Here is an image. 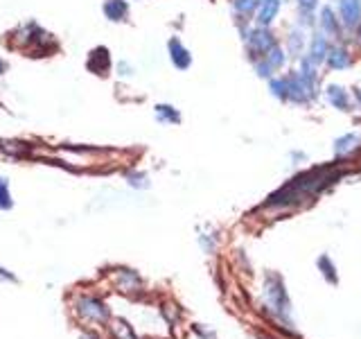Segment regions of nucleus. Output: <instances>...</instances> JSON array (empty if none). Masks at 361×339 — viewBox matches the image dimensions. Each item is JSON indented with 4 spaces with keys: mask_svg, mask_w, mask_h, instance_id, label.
<instances>
[{
    "mask_svg": "<svg viewBox=\"0 0 361 339\" xmlns=\"http://www.w3.org/2000/svg\"><path fill=\"white\" fill-rule=\"evenodd\" d=\"M257 5H259V0H233V7L237 14H242V16H251L257 11Z\"/></svg>",
    "mask_w": 361,
    "mask_h": 339,
    "instance_id": "22",
    "label": "nucleus"
},
{
    "mask_svg": "<svg viewBox=\"0 0 361 339\" xmlns=\"http://www.w3.org/2000/svg\"><path fill=\"white\" fill-rule=\"evenodd\" d=\"M327 52H330V45H327V39L323 37V34H316V37L312 39V43H310V54H307V59H310L314 66H319V64L325 61Z\"/></svg>",
    "mask_w": 361,
    "mask_h": 339,
    "instance_id": "14",
    "label": "nucleus"
},
{
    "mask_svg": "<svg viewBox=\"0 0 361 339\" xmlns=\"http://www.w3.org/2000/svg\"><path fill=\"white\" fill-rule=\"evenodd\" d=\"M357 145H359V136L345 133V136H341V138L334 143V152H336V156H348L350 152L357 150Z\"/></svg>",
    "mask_w": 361,
    "mask_h": 339,
    "instance_id": "18",
    "label": "nucleus"
},
{
    "mask_svg": "<svg viewBox=\"0 0 361 339\" xmlns=\"http://www.w3.org/2000/svg\"><path fill=\"white\" fill-rule=\"evenodd\" d=\"M278 11H280V0H259V5H257V25L259 28H269L271 23L276 20L278 16Z\"/></svg>",
    "mask_w": 361,
    "mask_h": 339,
    "instance_id": "11",
    "label": "nucleus"
},
{
    "mask_svg": "<svg viewBox=\"0 0 361 339\" xmlns=\"http://www.w3.org/2000/svg\"><path fill=\"white\" fill-rule=\"evenodd\" d=\"M316 265H319V271L325 276V280L330 282V285H336V282H338V274H336V267L332 265L330 256H321Z\"/></svg>",
    "mask_w": 361,
    "mask_h": 339,
    "instance_id": "19",
    "label": "nucleus"
},
{
    "mask_svg": "<svg viewBox=\"0 0 361 339\" xmlns=\"http://www.w3.org/2000/svg\"><path fill=\"white\" fill-rule=\"evenodd\" d=\"M325 95H327V102L338 109V111H348L350 109V95H348V90L343 86H336V84H330L325 90Z\"/></svg>",
    "mask_w": 361,
    "mask_h": 339,
    "instance_id": "15",
    "label": "nucleus"
},
{
    "mask_svg": "<svg viewBox=\"0 0 361 339\" xmlns=\"http://www.w3.org/2000/svg\"><path fill=\"white\" fill-rule=\"evenodd\" d=\"M289 84V100L296 102V105H310L316 95V82L307 79L300 73H293L291 77H287Z\"/></svg>",
    "mask_w": 361,
    "mask_h": 339,
    "instance_id": "5",
    "label": "nucleus"
},
{
    "mask_svg": "<svg viewBox=\"0 0 361 339\" xmlns=\"http://www.w3.org/2000/svg\"><path fill=\"white\" fill-rule=\"evenodd\" d=\"M102 11H104V16L109 20L122 23V20H127V16H129V3H127V0H104Z\"/></svg>",
    "mask_w": 361,
    "mask_h": 339,
    "instance_id": "12",
    "label": "nucleus"
},
{
    "mask_svg": "<svg viewBox=\"0 0 361 339\" xmlns=\"http://www.w3.org/2000/svg\"><path fill=\"white\" fill-rule=\"evenodd\" d=\"M257 339H271V337H267V335H259Z\"/></svg>",
    "mask_w": 361,
    "mask_h": 339,
    "instance_id": "31",
    "label": "nucleus"
},
{
    "mask_svg": "<svg viewBox=\"0 0 361 339\" xmlns=\"http://www.w3.org/2000/svg\"><path fill=\"white\" fill-rule=\"evenodd\" d=\"M106 328L111 333V339H140L135 328L127 319H120V316H113Z\"/></svg>",
    "mask_w": 361,
    "mask_h": 339,
    "instance_id": "13",
    "label": "nucleus"
},
{
    "mask_svg": "<svg viewBox=\"0 0 361 339\" xmlns=\"http://www.w3.org/2000/svg\"><path fill=\"white\" fill-rule=\"evenodd\" d=\"M338 177H341V172H334L332 167H321V170L302 172L300 177L291 179L285 188L274 192V195L269 197L267 206H289V203H296L305 197H312L316 192H321L325 186H330Z\"/></svg>",
    "mask_w": 361,
    "mask_h": 339,
    "instance_id": "1",
    "label": "nucleus"
},
{
    "mask_svg": "<svg viewBox=\"0 0 361 339\" xmlns=\"http://www.w3.org/2000/svg\"><path fill=\"white\" fill-rule=\"evenodd\" d=\"M287 52L282 50V48H271L262 59L259 61H255V71H257V75L259 77H271V73L274 71H280L282 66H285V61H287V56H285Z\"/></svg>",
    "mask_w": 361,
    "mask_h": 339,
    "instance_id": "7",
    "label": "nucleus"
},
{
    "mask_svg": "<svg viewBox=\"0 0 361 339\" xmlns=\"http://www.w3.org/2000/svg\"><path fill=\"white\" fill-rule=\"evenodd\" d=\"M325 61L332 71H345V68H350V64H353V56H350V52L345 48H332L327 52Z\"/></svg>",
    "mask_w": 361,
    "mask_h": 339,
    "instance_id": "16",
    "label": "nucleus"
},
{
    "mask_svg": "<svg viewBox=\"0 0 361 339\" xmlns=\"http://www.w3.org/2000/svg\"><path fill=\"white\" fill-rule=\"evenodd\" d=\"M248 43V50H251L253 56H264L271 48H276V39L267 28H257L253 32H248L246 37Z\"/></svg>",
    "mask_w": 361,
    "mask_h": 339,
    "instance_id": "6",
    "label": "nucleus"
},
{
    "mask_svg": "<svg viewBox=\"0 0 361 339\" xmlns=\"http://www.w3.org/2000/svg\"><path fill=\"white\" fill-rule=\"evenodd\" d=\"M156 339H163V337H156Z\"/></svg>",
    "mask_w": 361,
    "mask_h": 339,
    "instance_id": "33",
    "label": "nucleus"
},
{
    "mask_svg": "<svg viewBox=\"0 0 361 339\" xmlns=\"http://www.w3.org/2000/svg\"><path fill=\"white\" fill-rule=\"evenodd\" d=\"M111 68V54L104 45H99L88 56V71L90 73H97V75H106Z\"/></svg>",
    "mask_w": 361,
    "mask_h": 339,
    "instance_id": "10",
    "label": "nucleus"
},
{
    "mask_svg": "<svg viewBox=\"0 0 361 339\" xmlns=\"http://www.w3.org/2000/svg\"><path fill=\"white\" fill-rule=\"evenodd\" d=\"M79 339H104V337H102L95 328H82V331H79Z\"/></svg>",
    "mask_w": 361,
    "mask_h": 339,
    "instance_id": "27",
    "label": "nucleus"
},
{
    "mask_svg": "<svg viewBox=\"0 0 361 339\" xmlns=\"http://www.w3.org/2000/svg\"><path fill=\"white\" fill-rule=\"evenodd\" d=\"M355 97H357V102H359V107H361V90H357V93H355Z\"/></svg>",
    "mask_w": 361,
    "mask_h": 339,
    "instance_id": "30",
    "label": "nucleus"
},
{
    "mask_svg": "<svg viewBox=\"0 0 361 339\" xmlns=\"http://www.w3.org/2000/svg\"><path fill=\"white\" fill-rule=\"evenodd\" d=\"M338 11L348 30H355L361 23V0H338Z\"/></svg>",
    "mask_w": 361,
    "mask_h": 339,
    "instance_id": "9",
    "label": "nucleus"
},
{
    "mask_svg": "<svg viewBox=\"0 0 361 339\" xmlns=\"http://www.w3.org/2000/svg\"><path fill=\"white\" fill-rule=\"evenodd\" d=\"M71 312L82 328H104L113 319V310L102 294L93 290H77L71 297Z\"/></svg>",
    "mask_w": 361,
    "mask_h": 339,
    "instance_id": "2",
    "label": "nucleus"
},
{
    "mask_svg": "<svg viewBox=\"0 0 361 339\" xmlns=\"http://www.w3.org/2000/svg\"><path fill=\"white\" fill-rule=\"evenodd\" d=\"M167 52H169V59H172V64L178 68V71H188V68L192 66V54H190V50L176 37L169 39Z\"/></svg>",
    "mask_w": 361,
    "mask_h": 339,
    "instance_id": "8",
    "label": "nucleus"
},
{
    "mask_svg": "<svg viewBox=\"0 0 361 339\" xmlns=\"http://www.w3.org/2000/svg\"><path fill=\"white\" fill-rule=\"evenodd\" d=\"M264 294H267V303L269 308L276 312V316L280 321H285L287 326H291L289 321V314H291V301H289V294L285 287V280H282L280 274H267L264 278Z\"/></svg>",
    "mask_w": 361,
    "mask_h": 339,
    "instance_id": "3",
    "label": "nucleus"
},
{
    "mask_svg": "<svg viewBox=\"0 0 361 339\" xmlns=\"http://www.w3.org/2000/svg\"><path fill=\"white\" fill-rule=\"evenodd\" d=\"M156 118L167 124H178L180 122V113L172 105H158L156 107Z\"/></svg>",
    "mask_w": 361,
    "mask_h": 339,
    "instance_id": "20",
    "label": "nucleus"
},
{
    "mask_svg": "<svg viewBox=\"0 0 361 339\" xmlns=\"http://www.w3.org/2000/svg\"><path fill=\"white\" fill-rule=\"evenodd\" d=\"M316 5H319V0H298L300 11H307V14L316 9Z\"/></svg>",
    "mask_w": 361,
    "mask_h": 339,
    "instance_id": "28",
    "label": "nucleus"
},
{
    "mask_svg": "<svg viewBox=\"0 0 361 339\" xmlns=\"http://www.w3.org/2000/svg\"><path fill=\"white\" fill-rule=\"evenodd\" d=\"M359 41H361V23H359Z\"/></svg>",
    "mask_w": 361,
    "mask_h": 339,
    "instance_id": "32",
    "label": "nucleus"
},
{
    "mask_svg": "<svg viewBox=\"0 0 361 339\" xmlns=\"http://www.w3.org/2000/svg\"><path fill=\"white\" fill-rule=\"evenodd\" d=\"M0 282H11V285H16L18 276L14 274V271H9L7 267H0Z\"/></svg>",
    "mask_w": 361,
    "mask_h": 339,
    "instance_id": "26",
    "label": "nucleus"
},
{
    "mask_svg": "<svg viewBox=\"0 0 361 339\" xmlns=\"http://www.w3.org/2000/svg\"><path fill=\"white\" fill-rule=\"evenodd\" d=\"M321 28H323V32L327 34V37H338V32H341V28H338V20H336L334 11L330 7L321 9Z\"/></svg>",
    "mask_w": 361,
    "mask_h": 339,
    "instance_id": "17",
    "label": "nucleus"
},
{
    "mask_svg": "<svg viewBox=\"0 0 361 339\" xmlns=\"http://www.w3.org/2000/svg\"><path fill=\"white\" fill-rule=\"evenodd\" d=\"M111 282L116 292L124 294V297H142L145 294V280L135 269L131 267H116L111 269Z\"/></svg>",
    "mask_w": 361,
    "mask_h": 339,
    "instance_id": "4",
    "label": "nucleus"
},
{
    "mask_svg": "<svg viewBox=\"0 0 361 339\" xmlns=\"http://www.w3.org/2000/svg\"><path fill=\"white\" fill-rule=\"evenodd\" d=\"M127 184H129L131 188L142 190V188L149 186V179H147L145 172H138V170H131V172H127Z\"/></svg>",
    "mask_w": 361,
    "mask_h": 339,
    "instance_id": "24",
    "label": "nucleus"
},
{
    "mask_svg": "<svg viewBox=\"0 0 361 339\" xmlns=\"http://www.w3.org/2000/svg\"><path fill=\"white\" fill-rule=\"evenodd\" d=\"M289 45H291L293 54H300V50H302V32H291L289 34Z\"/></svg>",
    "mask_w": 361,
    "mask_h": 339,
    "instance_id": "25",
    "label": "nucleus"
},
{
    "mask_svg": "<svg viewBox=\"0 0 361 339\" xmlns=\"http://www.w3.org/2000/svg\"><path fill=\"white\" fill-rule=\"evenodd\" d=\"M14 208V197H11L9 179L0 174V210H11Z\"/></svg>",
    "mask_w": 361,
    "mask_h": 339,
    "instance_id": "21",
    "label": "nucleus"
},
{
    "mask_svg": "<svg viewBox=\"0 0 361 339\" xmlns=\"http://www.w3.org/2000/svg\"><path fill=\"white\" fill-rule=\"evenodd\" d=\"M7 71V64H5V59H0V75H3Z\"/></svg>",
    "mask_w": 361,
    "mask_h": 339,
    "instance_id": "29",
    "label": "nucleus"
},
{
    "mask_svg": "<svg viewBox=\"0 0 361 339\" xmlns=\"http://www.w3.org/2000/svg\"><path fill=\"white\" fill-rule=\"evenodd\" d=\"M271 93H274L278 100H289V84H287V77H278L271 82Z\"/></svg>",
    "mask_w": 361,
    "mask_h": 339,
    "instance_id": "23",
    "label": "nucleus"
}]
</instances>
